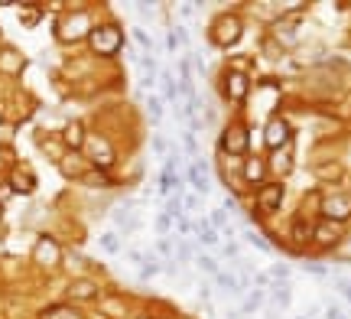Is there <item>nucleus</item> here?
I'll return each mask as SVG.
<instances>
[{
  "mask_svg": "<svg viewBox=\"0 0 351 319\" xmlns=\"http://www.w3.org/2000/svg\"><path fill=\"white\" fill-rule=\"evenodd\" d=\"M274 303H280V307H289V287H287V283L274 287Z\"/></svg>",
  "mask_w": 351,
  "mask_h": 319,
  "instance_id": "5701e85b",
  "label": "nucleus"
},
{
  "mask_svg": "<svg viewBox=\"0 0 351 319\" xmlns=\"http://www.w3.org/2000/svg\"><path fill=\"white\" fill-rule=\"evenodd\" d=\"M195 231H199V235H202V244H215L212 222H195Z\"/></svg>",
  "mask_w": 351,
  "mask_h": 319,
  "instance_id": "f3484780",
  "label": "nucleus"
},
{
  "mask_svg": "<svg viewBox=\"0 0 351 319\" xmlns=\"http://www.w3.org/2000/svg\"><path fill=\"white\" fill-rule=\"evenodd\" d=\"M0 69H3V72H20V69H23V59H20V56H16V52H3V59H0Z\"/></svg>",
  "mask_w": 351,
  "mask_h": 319,
  "instance_id": "dca6fc26",
  "label": "nucleus"
},
{
  "mask_svg": "<svg viewBox=\"0 0 351 319\" xmlns=\"http://www.w3.org/2000/svg\"><path fill=\"white\" fill-rule=\"evenodd\" d=\"M65 296H69V300H95V296H98V287L91 281H75V283H69Z\"/></svg>",
  "mask_w": 351,
  "mask_h": 319,
  "instance_id": "1a4fd4ad",
  "label": "nucleus"
},
{
  "mask_svg": "<svg viewBox=\"0 0 351 319\" xmlns=\"http://www.w3.org/2000/svg\"><path fill=\"white\" fill-rule=\"evenodd\" d=\"M339 290L348 296V303H351V283H348V281H339Z\"/></svg>",
  "mask_w": 351,
  "mask_h": 319,
  "instance_id": "4c0bfd02",
  "label": "nucleus"
},
{
  "mask_svg": "<svg viewBox=\"0 0 351 319\" xmlns=\"http://www.w3.org/2000/svg\"><path fill=\"white\" fill-rule=\"evenodd\" d=\"M199 268L205 270V274H218V264H215V257H208V255L199 257Z\"/></svg>",
  "mask_w": 351,
  "mask_h": 319,
  "instance_id": "cd10ccee",
  "label": "nucleus"
},
{
  "mask_svg": "<svg viewBox=\"0 0 351 319\" xmlns=\"http://www.w3.org/2000/svg\"><path fill=\"white\" fill-rule=\"evenodd\" d=\"M326 212L345 215V212H348V202H345V199H326Z\"/></svg>",
  "mask_w": 351,
  "mask_h": 319,
  "instance_id": "4be33fe9",
  "label": "nucleus"
},
{
  "mask_svg": "<svg viewBox=\"0 0 351 319\" xmlns=\"http://www.w3.org/2000/svg\"><path fill=\"white\" fill-rule=\"evenodd\" d=\"M134 39H137V43H140V46H143V49H147V52L153 49V39L147 36V33H143V29H134Z\"/></svg>",
  "mask_w": 351,
  "mask_h": 319,
  "instance_id": "7c9ffc66",
  "label": "nucleus"
},
{
  "mask_svg": "<svg viewBox=\"0 0 351 319\" xmlns=\"http://www.w3.org/2000/svg\"><path fill=\"white\" fill-rule=\"evenodd\" d=\"M156 274H160V264H156V261H147L143 270H140V277H143V281H150V277H156Z\"/></svg>",
  "mask_w": 351,
  "mask_h": 319,
  "instance_id": "bb28decb",
  "label": "nucleus"
},
{
  "mask_svg": "<svg viewBox=\"0 0 351 319\" xmlns=\"http://www.w3.org/2000/svg\"><path fill=\"white\" fill-rule=\"evenodd\" d=\"M241 39V20L238 16H221L212 26V43L215 46H234Z\"/></svg>",
  "mask_w": 351,
  "mask_h": 319,
  "instance_id": "7ed1b4c3",
  "label": "nucleus"
},
{
  "mask_svg": "<svg viewBox=\"0 0 351 319\" xmlns=\"http://www.w3.org/2000/svg\"><path fill=\"white\" fill-rule=\"evenodd\" d=\"M263 141H267V147L270 150H280V147H287L289 143V128H287V121H270L267 124V130H263Z\"/></svg>",
  "mask_w": 351,
  "mask_h": 319,
  "instance_id": "423d86ee",
  "label": "nucleus"
},
{
  "mask_svg": "<svg viewBox=\"0 0 351 319\" xmlns=\"http://www.w3.org/2000/svg\"><path fill=\"white\" fill-rule=\"evenodd\" d=\"M39 7H23V13H20V20H23V26H36L39 23Z\"/></svg>",
  "mask_w": 351,
  "mask_h": 319,
  "instance_id": "a211bd4d",
  "label": "nucleus"
},
{
  "mask_svg": "<svg viewBox=\"0 0 351 319\" xmlns=\"http://www.w3.org/2000/svg\"><path fill=\"white\" fill-rule=\"evenodd\" d=\"M179 261H189V244H179Z\"/></svg>",
  "mask_w": 351,
  "mask_h": 319,
  "instance_id": "79ce46f5",
  "label": "nucleus"
},
{
  "mask_svg": "<svg viewBox=\"0 0 351 319\" xmlns=\"http://www.w3.org/2000/svg\"><path fill=\"white\" fill-rule=\"evenodd\" d=\"M300 319H302V316H300Z\"/></svg>",
  "mask_w": 351,
  "mask_h": 319,
  "instance_id": "c03bdc74",
  "label": "nucleus"
},
{
  "mask_svg": "<svg viewBox=\"0 0 351 319\" xmlns=\"http://www.w3.org/2000/svg\"><path fill=\"white\" fill-rule=\"evenodd\" d=\"M36 261H39V264H46V268L59 264V248H56V241H52V238H39V244H36Z\"/></svg>",
  "mask_w": 351,
  "mask_h": 319,
  "instance_id": "6e6552de",
  "label": "nucleus"
},
{
  "mask_svg": "<svg viewBox=\"0 0 351 319\" xmlns=\"http://www.w3.org/2000/svg\"><path fill=\"white\" fill-rule=\"evenodd\" d=\"M85 33H88V16L85 13H69V16H62V20L56 23V36L62 39V43L85 39Z\"/></svg>",
  "mask_w": 351,
  "mask_h": 319,
  "instance_id": "f03ea898",
  "label": "nucleus"
},
{
  "mask_svg": "<svg viewBox=\"0 0 351 319\" xmlns=\"http://www.w3.org/2000/svg\"><path fill=\"white\" fill-rule=\"evenodd\" d=\"M189 182L199 192H208V166L202 163V160H195V163L189 166Z\"/></svg>",
  "mask_w": 351,
  "mask_h": 319,
  "instance_id": "9b49d317",
  "label": "nucleus"
},
{
  "mask_svg": "<svg viewBox=\"0 0 351 319\" xmlns=\"http://www.w3.org/2000/svg\"><path fill=\"white\" fill-rule=\"evenodd\" d=\"M10 186L16 192H33L36 189V179H33V173H26V169H13V176H10Z\"/></svg>",
  "mask_w": 351,
  "mask_h": 319,
  "instance_id": "f8f14e48",
  "label": "nucleus"
},
{
  "mask_svg": "<svg viewBox=\"0 0 351 319\" xmlns=\"http://www.w3.org/2000/svg\"><path fill=\"white\" fill-rule=\"evenodd\" d=\"M163 98L166 102H176V98H179V88H176L173 75H163Z\"/></svg>",
  "mask_w": 351,
  "mask_h": 319,
  "instance_id": "6ab92c4d",
  "label": "nucleus"
},
{
  "mask_svg": "<svg viewBox=\"0 0 351 319\" xmlns=\"http://www.w3.org/2000/svg\"><path fill=\"white\" fill-rule=\"evenodd\" d=\"M156 248H160V255H169V241H166V238H160V244H156Z\"/></svg>",
  "mask_w": 351,
  "mask_h": 319,
  "instance_id": "a19ab883",
  "label": "nucleus"
},
{
  "mask_svg": "<svg viewBox=\"0 0 351 319\" xmlns=\"http://www.w3.org/2000/svg\"><path fill=\"white\" fill-rule=\"evenodd\" d=\"M49 319H78V316L72 313V309H65V307H62V309H52Z\"/></svg>",
  "mask_w": 351,
  "mask_h": 319,
  "instance_id": "72a5a7b5",
  "label": "nucleus"
},
{
  "mask_svg": "<svg viewBox=\"0 0 351 319\" xmlns=\"http://www.w3.org/2000/svg\"><path fill=\"white\" fill-rule=\"evenodd\" d=\"M182 143H186V154L195 156V134H192V130H186V134H182Z\"/></svg>",
  "mask_w": 351,
  "mask_h": 319,
  "instance_id": "2f4dec72",
  "label": "nucleus"
},
{
  "mask_svg": "<svg viewBox=\"0 0 351 319\" xmlns=\"http://www.w3.org/2000/svg\"><path fill=\"white\" fill-rule=\"evenodd\" d=\"M65 143H69L72 150H78V147L85 143V134H82V124H78V121H72V124L65 128Z\"/></svg>",
  "mask_w": 351,
  "mask_h": 319,
  "instance_id": "ddd939ff",
  "label": "nucleus"
},
{
  "mask_svg": "<svg viewBox=\"0 0 351 319\" xmlns=\"http://www.w3.org/2000/svg\"><path fill=\"white\" fill-rule=\"evenodd\" d=\"M293 235H296V241H306V238L313 235V228H309V225H296V231H293Z\"/></svg>",
  "mask_w": 351,
  "mask_h": 319,
  "instance_id": "f704fd0d",
  "label": "nucleus"
},
{
  "mask_svg": "<svg viewBox=\"0 0 351 319\" xmlns=\"http://www.w3.org/2000/svg\"><path fill=\"white\" fill-rule=\"evenodd\" d=\"M270 277H274V283H287L289 281V268L287 264H274V268H270Z\"/></svg>",
  "mask_w": 351,
  "mask_h": 319,
  "instance_id": "412c9836",
  "label": "nucleus"
},
{
  "mask_svg": "<svg viewBox=\"0 0 351 319\" xmlns=\"http://www.w3.org/2000/svg\"><path fill=\"white\" fill-rule=\"evenodd\" d=\"M163 150H166V141L156 134V137H153V154H163Z\"/></svg>",
  "mask_w": 351,
  "mask_h": 319,
  "instance_id": "c9c22d12",
  "label": "nucleus"
},
{
  "mask_svg": "<svg viewBox=\"0 0 351 319\" xmlns=\"http://www.w3.org/2000/svg\"><path fill=\"white\" fill-rule=\"evenodd\" d=\"M215 281L221 283V287H228V290H238V281L231 274H215Z\"/></svg>",
  "mask_w": 351,
  "mask_h": 319,
  "instance_id": "c756f323",
  "label": "nucleus"
},
{
  "mask_svg": "<svg viewBox=\"0 0 351 319\" xmlns=\"http://www.w3.org/2000/svg\"><path fill=\"white\" fill-rule=\"evenodd\" d=\"M247 141H251L247 128H244V124H231V128L221 134V150H228V154H244V150H247Z\"/></svg>",
  "mask_w": 351,
  "mask_h": 319,
  "instance_id": "20e7f679",
  "label": "nucleus"
},
{
  "mask_svg": "<svg viewBox=\"0 0 351 319\" xmlns=\"http://www.w3.org/2000/svg\"><path fill=\"white\" fill-rule=\"evenodd\" d=\"M169 225H173V222H169V212H163V215L156 218V231H160V235H166V231H169Z\"/></svg>",
  "mask_w": 351,
  "mask_h": 319,
  "instance_id": "473e14b6",
  "label": "nucleus"
},
{
  "mask_svg": "<svg viewBox=\"0 0 351 319\" xmlns=\"http://www.w3.org/2000/svg\"><path fill=\"white\" fill-rule=\"evenodd\" d=\"M244 176L251 179V182H261V176H263V160H261V156H251V160H247V166H244Z\"/></svg>",
  "mask_w": 351,
  "mask_h": 319,
  "instance_id": "2eb2a0df",
  "label": "nucleus"
},
{
  "mask_svg": "<svg viewBox=\"0 0 351 319\" xmlns=\"http://www.w3.org/2000/svg\"><path fill=\"white\" fill-rule=\"evenodd\" d=\"M91 143V160L98 166H111L114 163V150L108 147V141H101V137H95V141H88Z\"/></svg>",
  "mask_w": 351,
  "mask_h": 319,
  "instance_id": "9d476101",
  "label": "nucleus"
},
{
  "mask_svg": "<svg viewBox=\"0 0 351 319\" xmlns=\"http://www.w3.org/2000/svg\"><path fill=\"white\" fill-rule=\"evenodd\" d=\"M212 225H225V209H215L212 212Z\"/></svg>",
  "mask_w": 351,
  "mask_h": 319,
  "instance_id": "e433bc0d",
  "label": "nucleus"
},
{
  "mask_svg": "<svg viewBox=\"0 0 351 319\" xmlns=\"http://www.w3.org/2000/svg\"><path fill=\"white\" fill-rule=\"evenodd\" d=\"M261 303H263V294H261V290H254V294L247 296V303H244V313H254V309H261Z\"/></svg>",
  "mask_w": 351,
  "mask_h": 319,
  "instance_id": "393cba45",
  "label": "nucleus"
},
{
  "mask_svg": "<svg viewBox=\"0 0 351 319\" xmlns=\"http://www.w3.org/2000/svg\"><path fill=\"white\" fill-rule=\"evenodd\" d=\"M221 88H228V102H241V98L247 95V88H251V82H247V75H244V72L231 69V72L221 78Z\"/></svg>",
  "mask_w": 351,
  "mask_h": 319,
  "instance_id": "39448f33",
  "label": "nucleus"
},
{
  "mask_svg": "<svg viewBox=\"0 0 351 319\" xmlns=\"http://www.w3.org/2000/svg\"><path fill=\"white\" fill-rule=\"evenodd\" d=\"M101 248H104L108 255H114V251H121V248H117V235H111V231H108V235H101Z\"/></svg>",
  "mask_w": 351,
  "mask_h": 319,
  "instance_id": "b1692460",
  "label": "nucleus"
},
{
  "mask_svg": "<svg viewBox=\"0 0 351 319\" xmlns=\"http://www.w3.org/2000/svg\"><path fill=\"white\" fill-rule=\"evenodd\" d=\"M315 238L322 244H328V241H339V222H332V225H322V228H315L313 231Z\"/></svg>",
  "mask_w": 351,
  "mask_h": 319,
  "instance_id": "4468645a",
  "label": "nucleus"
},
{
  "mask_svg": "<svg viewBox=\"0 0 351 319\" xmlns=\"http://www.w3.org/2000/svg\"><path fill=\"white\" fill-rule=\"evenodd\" d=\"M78 166H82V163H78V156H75V154L65 156V160H62V173H65V176H78V173H82Z\"/></svg>",
  "mask_w": 351,
  "mask_h": 319,
  "instance_id": "aec40b11",
  "label": "nucleus"
},
{
  "mask_svg": "<svg viewBox=\"0 0 351 319\" xmlns=\"http://www.w3.org/2000/svg\"><path fill=\"white\" fill-rule=\"evenodd\" d=\"M163 117V104H160V98H150V121L156 124Z\"/></svg>",
  "mask_w": 351,
  "mask_h": 319,
  "instance_id": "c85d7f7f",
  "label": "nucleus"
},
{
  "mask_svg": "<svg viewBox=\"0 0 351 319\" xmlns=\"http://www.w3.org/2000/svg\"><path fill=\"white\" fill-rule=\"evenodd\" d=\"M179 231H182V235H189V231H192V225H189L186 218H179Z\"/></svg>",
  "mask_w": 351,
  "mask_h": 319,
  "instance_id": "ea45409f",
  "label": "nucleus"
},
{
  "mask_svg": "<svg viewBox=\"0 0 351 319\" xmlns=\"http://www.w3.org/2000/svg\"><path fill=\"white\" fill-rule=\"evenodd\" d=\"M328 319H345V316H341V309H335V307H328Z\"/></svg>",
  "mask_w": 351,
  "mask_h": 319,
  "instance_id": "37998d69",
  "label": "nucleus"
},
{
  "mask_svg": "<svg viewBox=\"0 0 351 319\" xmlns=\"http://www.w3.org/2000/svg\"><path fill=\"white\" fill-rule=\"evenodd\" d=\"M280 202H283V186H280V182H274V186H263L261 196H257V205H261L263 212H276V209H280Z\"/></svg>",
  "mask_w": 351,
  "mask_h": 319,
  "instance_id": "0eeeda50",
  "label": "nucleus"
},
{
  "mask_svg": "<svg viewBox=\"0 0 351 319\" xmlns=\"http://www.w3.org/2000/svg\"><path fill=\"white\" fill-rule=\"evenodd\" d=\"M244 238L257 248V251H270V244H267V238H261V235H254V231H244Z\"/></svg>",
  "mask_w": 351,
  "mask_h": 319,
  "instance_id": "a878e982",
  "label": "nucleus"
},
{
  "mask_svg": "<svg viewBox=\"0 0 351 319\" xmlns=\"http://www.w3.org/2000/svg\"><path fill=\"white\" fill-rule=\"evenodd\" d=\"M88 43H91V49L98 52V56H114V52L121 49L124 36H121V29L114 23H108V26H95L88 33Z\"/></svg>",
  "mask_w": 351,
  "mask_h": 319,
  "instance_id": "f257e3e1",
  "label": "nucleus"
},
{
  "mask_svg": "<svg viewBox=\"0 0 351 319\" xmlns=\"http://www.w3.org/2000/svg\"><path fill=\"white\" fill-rule=\"evenodd\" d=\"M225 255H228V257H238V244L231 241V244H228V248H225Z\"/></svg>",
  "mask_w": 351,
  "mask_h": 319,
  "instance_id": "58836bf2",
  "label": "nucleus"
}]
</instances>
